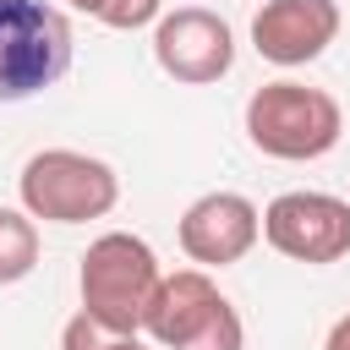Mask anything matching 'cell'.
I'll use <instances>...</instances> for the list:
<instances>
[{"label":"cell","mask_w":350,"mask_h":350,"mask_svg":"<svg viewBox=\"0 0 350 350\" xmlns=\"http://www.w3.org/2000/svg\"><path fill=\"white\" fill-rule=\"evenodd\" d=\"M153 60L164 77H175L186 88H208L235 66V33L208 5H175L153 27Z\"/></svg>","instance_id":"cell-7"},{"label":"cell","mask_w":350,"mask_h":350,"mask_svg":"<svg viewBox=\"0 0 350 350\" xmlns=\"http://www.w3.org/2000/svg\"><path fill=\"white\" fill-rule=\"evenodd\" d=\"M71 66V22L49 0H0V104L55 88Z\"/></svg>","instance_id":"cell-4"},{"label":"cell","mask_w":350,"mask_h":350,"mask_svg":"<svg viewBox=\"0 0 350 350\" xmlns=\"http://www.w3.org/2000/svg\"><path fill=\"white\" fill-rule=\"evenodd\" d=\"M323 350H350V312H345V317L328 328V345H323Z\"/></svg>","instance_id":"cell-12"},{"label":"cell","mask_w":350,"mask_h":350,"mask_svg":"<svg viewBox=\"0 0 350 350\" xmlns=\"http://www.w3.org/2000/svg\"><path fill=\"white\" fill-rule=\"evenodd\" d=\"M345 131V109L334 93L306 88V82H262L246 98V137L257 153L284 159V164H306L323 159Z\"/></svg>","instance_id":"cell-2"},{"label":"cell","mask_w":350,"mask_h":350,"mask_svg":"<svg viewBox=\"0 0 350 350\" xmlns=\"http://www.w3.org/2000/svg\"><path fill=\"white\" fill-rule=\"evenodd\" d=\"M159 257L142 235H126V230H109L98 235L88 252H82V273H77V290H82V312L93 323H104L109 334H142V317L153 306V290H159Z\"/></svg>","instance_id":"cell-1"},{"label":"cell","mask_w":350,"mask_h":350,"mask_svg":"<svg viewBox=\"0 0 350 350\" xmlns=\"http://www.w3.org/2000/svg\"><path fill=\"white\" fill-rule=\"evenodd\" d=\"M71 5H77V11H88V16H98V22H104V16H109V5H115V0H71Z\"/></svg>","instance_id":"cell-13"},{"label":"cell","mask_w":350,"mask_h":350,"mask_svg":"<svg viewBox=\"0 0 350 350\" xmlns=\"http://www.w3.org/2000/svg\"><path fill=\"white\" fill-rule=\"evenodd\" d=\"M142 328L164 350H241L246 345L241 312L219 295V284L202 268L164 273L159 290H153V306H148Z\"/></svg>","instance_id":"cell-5"},{"label":"cell","mask_w":350,"mask_h":350,"mask_svg":"<svg viewBox=\"0 0 350 350\" xmlns=\"http://www.w3.org/2000/svg\"><path fill=\"white\" fill-rule=\"evenodd\" d=\"M60 350H148L137 334H109L104 323H93L88 312H77L66 328H60Z\"/></svg>","instance_id":"cell-11"},{"label":"cell","mask_w":350,"mask_h":350,"mask_svg":"<svg viewBox=\"0 0 350 350\" xmlns=\"http://www.w3.org/2000/svg\"><path fill=\"white\" fill-rule=\"evenodd\" d=\"M262 241L290 262H339L350 252V202L328 191H279L262 208Z\"/></svg>","instance_id":"cell-6"},{"label":"cell","mask_w":350,"mask_h":350,"mask_svg":"<svg viewBox=\"0 0 350 350\" xmlns=\"http://www.w3.org/2000/svg\"><path fill=\"white\" fill-rule=\"evenodd\" d=\"M262 235V213L241 191H208L180 213V252L202 268H230L241 262Z\"/></svg>","instance_id":"cell-8"},{"label":"cell","mask_w":350,"mask_h":350,"mask_svg":"<svg viewBox=\"0 0 350 350\" xmlns=\"http://www.w3.org/2000/svg\"><path fill=\"white\" fill-rule=\"evenodd\" d=\"M16 191H22V208L33 219H49V224H88V219H104L115 202H120V175L93 159V153H77V148H44L22 164L16 175Z\"/></svg>","instance_id":"cell-3"},{"label":"cell","mask_w":350,"mask_h":350,"mask_svg":"<svg viewBox=\"0 0 350 350\" xmlns=\"http://www.w3.org/2000/svg\"><path fill=\"white\" fill-rule=\"evenodd\" d=\"M339 38V5L334 0H268L252 16V44L273 66H306Z\"/></svg>","instance_id":"cell-9"},{"label":"cell","mask_w":350,"mask_h":350,"mask_svg":"<svg viewBox=\"0 0 350 350\" xmlns=\"http://www.w3.org/2000/svg\"><path fill=\"white\" fill-rule=\"evenodd\" d=\"M38 268V230L27 208H0V284H16Z\"/></svg>","instance_id":"cell-10"}]
</instances>
